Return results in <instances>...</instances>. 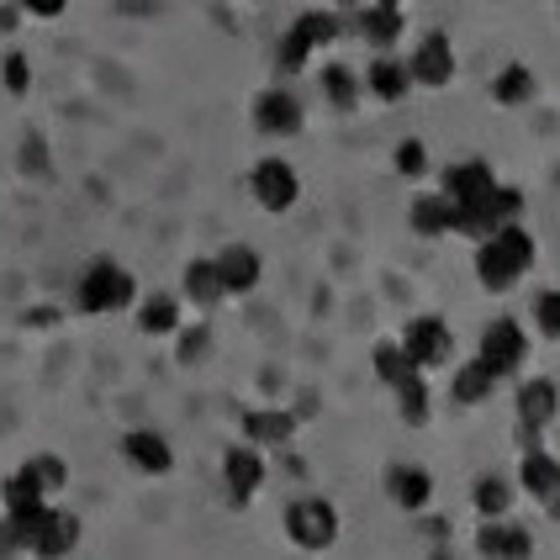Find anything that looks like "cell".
<instances>
[{
  "mask_svg": "<svg viewBox=\"0 0 560 560\" xmlns=\"http://www.w3.org/2000/svg\"><path fill=\"white\" fill-rule=\"evenodd\" d=\"M556 386L550 381H529L524 392H518V418H524V429H545L550 418H556Z\"/></svg>",
  "mask_w": 560,
  "mask_h": 560,
  "instance_id": "16",
  "label": "cell"
},
{
  "mask_svg": "<svg viewBox=\"0 0 560 560\" xmlns=\"http://www.w3.org/2000/svg\"><path fill=\"white\" fill-rule=\"evenodd\" d=\"M334 37H339V22L323 16V11H307L296 27L285 32V43H280V69H302L312 48H323V43H334Z\"/></svg>",
  "mask_w": 560,
  "mask_h": 560,
  "instance_id": "4",
  "label": "cell"
},
{
  "mask_svg": "<svg viewBox=\"0 0 560 560\" xmlns=\"http://www.w3.org/2000/svg\"><path fill=\"white\" fill-rule=\"evenodd\" d=\"M524 487H529L539 502H545L560 487V466L550 460V455H545V450H539V444H534L529 455H524Z\"/></svg>",
  "mask_w": 560,
  "mask_h": 560,
  "instance_id": "19",
  "label": "cell"
},
{
  "mask_svg": "<svg viewBox=\"0 0 560 560\" xmlns=\"http://www.w3.org/2000/svg\"><path fill=\"white\" fill-rule=\"evenodd\" d=\"M196 349H207V334H201V328H196V334H190V339H186V360H190V354H196Z\"/></svg>",
  "mask_w": 560,
  "mask_h": 560,
  "instance_id": "38",
  "label": "cell"
},
{
  "mask_svg": "<svg viewBox=\"0 0 560 560\" xmlns=\"http://www.w3.org/2000/svg\"><path fill=\"white\" fill-rule=\"evenodd\" d=\"M407 63H397V59H375L371 63V91L381 95V101H397V95L407 91Z\"/></svg>",
  "mask_w": 560,
  "mask_h": 560,
  "instance_id": "24",
  "label": "cell"
},
{
  "mask_svg": "<svg viewBox=\"0 0 560 560\" xmlns=\"http://www.w3.org/2000/svg\"><path fill=\"white\" fill-rule=\"evenodd\" d=\"M529 91H534V74L524 69V63L502 69V80H498V101H508V106H513V101H524Z\"/></svg>",
  "mask_w": 560,
  "mask_h": 560,
  "instance_id": "30",
  "label": "cell"
},
{
  "mask_svg": "<svg viewBox=\"0 0 560 560\" xmlns=\"http://www.w3.org/2000/svg\"><path fill=\"white\" fill-rule=\"evenodd\" d=\"M291 412H244V434L259 439V444H285L291 439Z\"/></svg>",
  "mask_w": 560,
  "mask_h": 560,
  "instance_id": "22",
  "label": "cell"
},
{
  "mask_svg": "<svg viewBox=\"0 0 560 560\" xmlns=\"http://www.w3.org/2000/svg\"><path fill=\"white\" fill-rule=\"evenodd\" d=\"M492 170L487 164H455L450 175H444V196L455 201V207H481V201H492Z\"/></svg>",
  "mask_w": 560,
  "mask_h": 560,
  "instance_id": "8",
  "label": "cell"
},
{
  "mask_svg": "<svg viewBox=\"0 0 560 560\" xmlns=\"http://www.w3.org/2000/svg\"><path fill=\"white\" fill-rule=\"evenodd\" d=\"M80 545V518L74 513H43V524H37V539H32V550L37 556H69Z\"/></svg>",
  "mask_w": 560,
  "mask_h": 560,
  "instance_id": "10",
  "label": "cell"
},
{
  "mask_svg": "<svg viewBox=\"0 0 560 560\" xmlns=\"http://www.w3.org/2000/svg\"><path fill=\"white\" fill-rule=\"evenodd\" d=\"M22 5H27L32 16H59V11L69 5V0H22Z\"/></svg>",
  "mask_w": 560,
  "mask_h": 560,
  "instance_id": "36",
  "label": "cell"
},
{
  "mask_svg": "<svg viewBox=\"0 0 560 560\" xmlns=\"http://www.w3.org/2000/svg\"><path fill=\"white\" fill-rule=\"evenodd\" d=\"M545 502H550V518H560V487H556V492H550Z\"/></svg>",
  "mask_w": 560,
  "mask_h": 560,
  "instance_id": "39",
  "label": "cell"
},
{
  "mask_svg": "<svg viewBox=\"0 0 560 560\" xmlns=\"http://www.w3.org/2000/svg\"><path fill=\"white\" fill-rule=\"evenodd\" d=\"M412 228L418 233H450L455 228V201L450 196H418V207H412Z\"/></svg>",
  "mask_w": 560,
  "mask_h": 560,
  "instance_id": "18",
  "label": "cell"
},
{
  "mask_svg": "<svg viewBox=\"0 0 560 560\" xmlns=\"http://www.w3.org/2000/svg\"><path fill=\"white\" fill-rule=\"evenodd\" d=\"M476 508H481V513H502V508H508V487L487 476V481L476 487Z\"/></svg>",
  "mask_w": 560,
  "mask_h": 560,
  "instance_id": "31",
  "label": "cell"
},
{
  "mask_svg": "<svg viewBox=\"0 0 560 560\" xmlns=\"http://www.w3.org/2000/svg\"><path fill=\"white\" fill-rule=\"evenodd\" d=\"M343 5H354V0H343Z\"/></svg>",
  "mask_w": 560,
  "mask_h": 560,
  "instance_id": "41",
  "label": "cell"
},
{
  "mask_svg": "<svg viewBox=\"0 0 560 560\" xmlns=\"http://www.w3.org/2000/svg\"><path fill=\"white\" fill-rule=\"evenodd\" d=\"M32 470H37V481H43L48 492H54V487L63 481V466H59V460H32Z\"/></svg>",
  "mask_w": 560,
  "mask_h": 560,
  "instance_id": "35",
  "label": "cell"
},
{
  "mask_svg": "<svg viewBox=\"0 0 560 560\" xmlns=\"http://www.w3.org/2000/svg\"><path fill=\"white\" fill-rule=\"evenodd\" d=\"M132 302V276H127L122 265H112V259H101L85 270L80 280V307L85 312H117Z\"/></svg>",
  "mask_w": 560,
  "mask_h": 560,
  "instance_id": "2",
  "label": "cell"
},
{
  "mask_svg": "<svg viewBox=\"0 0 560 560\" xmlns=\"http://www.w3.org/2000/svg\"><path fill=\"white\" fill-rule=\"evenodd\" d=\"M534 259V238L524 228H492L487 233V244L476 254V270H481V285H492V291H508L513 280L529 270Z\"/></svg>",
  "mask_w": 560,
  "mask_h": 560,
  "instance_id": "1",
  "label": "cell"
},
{
  "mask_svg": "<svg viewBox=\"0 0 560 560\" xmlns=\"http://www.w3.org/2000/svg\"><path fill=\"white\" fill-rule=\"evenodd\" d=\"M407 371H418V365H407L402 343H381V349H375V375H381L386 386H397Z\"/></svg>",
  "mask_w": 560,
  "mask_h": 560,
  "instance_id": "29",
  "label": "cell"
},
{
  "mask_svg": "<svg viewBox=\"0 0 560 560\" xmlns=\"http://www.w3.org/2000/svg\"><path fill=\"white\" fill-rule=\"evenodd\" d=\"M539 323H545V334H556L560 339V291L539 296Z\"/></svg>",
  "mask_w": 560,
  "mask_h": 560,
  "instance_id": "34",
  "label": "cell"
},
{
  "mask_svg": "<svg viewBox=\"0 0 560 560\" xmlns=\"http://www.w3.org/2000/svg\"><path fill=\"white\" fill-rule=\"evenodd\" d=\"M27 80H32V74H27V59H22V54H11V59H5V91L22 95V91H27Z\"/></svg>",
  "mask_w": 560,
  "mask_h": 560,
  "instance_id": "33",
  "label": "cell"
},
{
  "mask_svg": "<svg viewBox=\"0 0 560 560\" xmlns=\"http://www.w3.org/2000/svg\"><path fill=\"white\" fill-rule=\"evenodd\" d=\"M254 122L265 127V132H296L302 127V106L285 91H265L254 101Z\"/></svg>",
  "mask_w": 560,
  "mask_h": 560,
  "instance_id": "12",
  "label": "cell"
},
{
  "mask_svg": "<svg viewBox=\"0 0 560 560\" xmlns=\"http://www.w3.org/2000/svg\"><path fill=\"white\" fill-rule=\"evenodd\" d=\"M222 476H228V492L244 502L265 481V460L254 455V450H228V460H222Z\"/></svg>",
  "mask_w": 560,
  "mask_h": 560,
  "instance_id": "13",
  "label": "cell"
},
{
  "mask_svg": "<svg viewBox=\"0 0 560 560\" xmlns=\"http://www.w3.org/2000/svg\"><path fill=\"white\" fill-rule=\"evenodd\" d=\"M212 265H218L222 291H254V285H259V254H254L249 244H228Z\"/></svg>",
  "mask_w": 560,
  "mask_h": 560,
  "instance_id": "9",
  "label": "cell"
},
{
  "mask_svg": "<svg viewBox=\"0 0 560 560\" xmlns=\"http://www.w3.org/2000/svg\"><path fill=\"white\" fill-rule=\"evenodd\" d=\"M323 91H328V101H334L339 112H349V106H354V74H349L343 63H328V69H323Z\"/></svg>",
  "mask_w": 560,
  "mask_h": 560,
  "instance_id": "28",
  "label": "cell"
},
{
  "mask_svg": "<svg viewBox=\"0 0 560 560\" xmlns=\"http://www.w3.org/2000/svg\"><path fill=\"white\" fill-rule=\"evenodd\" d=\"M476 545H481V556H508V560H524L534 550V539L524 529H513V524H492Z\"/></svg>",
  "mask_w": 560,
  "mask_h": 560,
  "instance_id": "17",
  "label": "cell"
},
{
  "mask_svg": "<svg viewBox=\"0 0 560 560\" xmlns=\"http://www.w3.org/2000/svg\"><path fill=\"white\" fill-rule=\"evenodd\" d=\"M423 164H429V159H423V143L407 138L402 149H397V170H402V175H423Z\"/></svg>",
  "mask_w": 560,
  "mask_h": 560,
  "instance_id": "32",
  "label": "cell"
},
{
  "mask_svg": "<svg viewBox=\"0 0 560 560\" xmlns=\"http://www.w3.org/2000/svg\"><path fill=\"white\" fill-rule=\"evenodd\" d=\"M186 291H190V302H201V307H212V302H222V296H228L212 259H190V265H186Z\"/></svg>",
  "mask_w": 560,
  "mask_h": 560,
  "instance_id": "20",
  "label": "cell"
},
{
  "mask_svg": "<svg viewBox=\"0 0 560 560\" xmlns=\"http://www.w3.org/2000/svg\"><path fill=\"white\" fill-rule=\"evenodd\" d=\"M43 498H48V487L37 481V470H16L11 481H5V513L11 518H27V513H37L43 508Z\"/></svg>",
  "mask_w": 560,
  "mask_h": 560,
  "instance_id": "14",
  "label": "cell"
},
{
  "mask_svg": "<svg viewBox=\"0 0 560 560\" xmlns=\"http://www.w3.org/2000/svg\"><path fill=\"white\" fill-rule=\"evenodd\" d=\"M524 349H529L524 328H518L513 317H502V323L487 328V339H481V360H487L498 375H508V371H518V365H524Z\"/></svg>",
  "mask_w": 560,
  "mask_h": 560,
  "instance_id": "7",
  "label": "cell"
},
{
  "mask_svg": "<svg viewBox=\"0 0 560 560\" xmlns=\"http://www.w3.org/2000/svg\"><path fill=\"white\" fill-rule=\"evenodd\" d=\"M386 487H392V498L402 502V508H423L429 492H434V481H429L423 470H412V466H397L392 476H386Z\"/></svg>",
  "mask_w": 560,
  "mask_h": 560,
  "instance_id": "21",
  "label": "cell"
},
{
  "mask_svg": "<svg viewBox=\"0 0 560 560\" xmlns=\"http://www.w3.org/2000/svg\"><path fill=\"white\" fill-rule=\"evenodd\" d=\"M412 80H423V85H450V74H455V54H450V37H423V48H418V59L407 69Z\"/></svg>",
  "mask_w": 560,
  "mask_h": 560,
  "instance_id": "11",
  "label": "cell"
},
{
  "mask_svg": "<svg viewBox=\"0 0 560 560\" xmlns=\"http://www.w3.org/2000/svg\"><path fill=\"white\" fill-rule=\"evenodd\" d=\"M386 5H397V0H386Z\"/></svg>",
  "mask_w": 560,
  "mask_h": 560,
  "instance_id": "40",
  "label": "cell"
},
{
  "mask_svg": "<svg viewBox=\"0 0 560 560\" xmlns=\"http://www.w3.org/2000/svg\"><path fill=\"white\" fill-rule=\"evenodd\" d=\"M11 550H22V539H16V524L5 518V524H0V556H11Z\"/></svg>",
  "mask_w": 560,
  "mask_h": 560,
  "instance_id": "37",
  "label": "cell"
},
{
  "mask_svg": "<svg viewBox=\"0 0 560 560\" xmlns=\"http://www.w3.org/2000/svg\"><path fill=\"white\" fill-rule=\"evenodd\" d=\"M254 196H259L265 212H285V207L302 196V180H296V170H291L285 159H265V164L254 170Z\"/></svg>",
  "mask_w": 560,
  "mask_h": 560,
  "instance_id": "5",
  "label": "cell"
},
{
  "mask_svg": "<svg viewBox=\"0 0 560 560\" xmlns=\"http://www.w3.org/2000/svg\"><path fill=\"white\" fill-rule=\"evenodd\" d=\"M397 402H402V418H407V423H423V418H429V392H423L418 371H407L402 381H397Z\"/></svg>",
  "mask_w": 560,
  "mask_h": 560,
  "instance_id": "25",
  "label": "cell"
},
{
  "mask_svg": "<svg viewBox=\"0 0 560 560\" xmlns=\"http://www.w3.org/2000/svg\"><path fill=\"white\" fill-rule=\"evenodd\" d=\"M285 529H291V539H296L302 550H328L334 534H339V513H334L323 498H302V502H291Z\"/></svg>",
  "mask_w": 560,
  "mask_h": 560,
  "instance_id": "3",
  "label": "cell"
},
{
  "mask_svg": "<svg viewBox=\"0 0 560 560\" xmlns=\"http://www.w3.org/2000/svg\"><path fill=\"white\" fill-rule=\"evenodd\" d=\"M397 32H402L397 5H386V0H381L375 11H365V37H371V43H381V48H386V43H397Z\"/></svg>",
  "mask_w": 560,
  "mask_h": 560,
  "instance_id": "26",
  "label": "cell"
},
{
  "mask_svg": "<svg viewBox=\"0 0 560 560\" xmlns=\"http://www.w3.org/2000/svg\"><path fill=\"white\" fill-rule=\"evenodd\" d=\"M138 328H143V334H175V328H180V307H175L170 296H154V302L143 307V317H138Z\"/></svg>",
  "mask_w": 560,
  "mask_h": 560,
  "instance_id": "27",
  "label": "cell"
},
{
  "mask_svg": "<svg viewBox=\"0 0 560 560\" xmlns=\"http://www.w3.org/2000/svg\"><path fill=\"white\" fill-rule=\"evenodd\" d=\"M402 354H407V365H444V360H450V328H444L439 317L407 323Z\"/></svg>",
  "mask_w": 560,
  "mask_h": 560,
  "instance_id": "6",
  "label": "cell"
},
{
  "mask_svg": "<svg viewBox=\"0 0 560 560\" xmlns=\"http://www.w3.org/2000/svg\"><path fill=\"white\" fill-rule=\"evenodd\" d=\"M492 381H498V371H492L487 360L460 365V375H455V397H460V402H481V397L492 392Z\"/></svg>",
  "mask_w": 560,
  "mask_h": 560,
  "instance_id": "23",
  "label": "cell"
},
{
  "mask_svg": "<svg viewBox=\"0 0 560 560\" xmlns=\"http://www.w3.org/2000/svg\"><path fill=\"white\" fill-rule=\"evenodd\" d=\"M122 450H127V460H132V466H138V470H154V476H159V470H170V460H175V455H170V444H164L159 434H149V429L127 434Z\"/></svg>",
  "mask_w": 560,
  "mask_h": 560,
  "instance_id": "15",
  "label": "cell"
}]
</instances>
